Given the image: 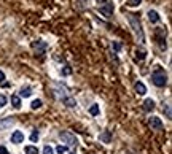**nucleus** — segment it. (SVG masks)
I'll list each match as a JSON object with an SVG mask.
<instances>
[{
    "label": "nucleus",
    "instance_id": "obj_1",
    "mask_svg": "<svg viewBox=\"0 0 172 154\" xmlns=\"http://www.w3.org/2000/svg\"><path fill=\"white\" fill-rule=\"evenodd\" d=\"M126 16H128V21H129L131 27H132V30L136 34L137 41L139 43H145V35H143V30H142V24H140L139 14H136V13H126Z\"/></svg>",
    "mask_w": 172,
    "mask_h": 154
},
{
    "label": "nucleus",
    "instance_id": "obj_2",
    "mask_svg": "<svg viewBox=\"0 0 172 154\" xmlns=\"http://www.w3.org/2000/svg\"><path fill=\"white\" fill-rule=\"evenodd\" d=\"M152 81H153V84H155V86H158V88H163V86H166V83H167L166 72H164L163 68H158V70H155V72L152 73Z\"/></svg>",
    "mask_w": 172,
    "mask_h": 154
},
{
    "label": "nucleus",
    "instance_id": "obj_3",
    "mask_svg": "<svg viewBox=\"0 0 172 154\" xmlns=\"http://www.w3.org/2000/svg\"><path fill=\"white\" fill-rule=\"evenodd\" d=\"M97 8L105 18H110L113 13V2L112 0H97Z\"/></svg>",
    "mask_w": 172,
    "mask_h": 154
},
{
    "label": "nucleus",
    "instance_id": "obj_4",
    "mask_svg": "<svg viewBox=\"0 0 172 154\" xmlns=\"http://www.w3.org/2000/svg\"><path fill=\"white\" fill-rule=\"evenodd\" d=\"M59 138L62 140V143H65V145H69V146H77V143H78L77 137L73 135L72 132H69V130L61 132V134H59Z\"/></svg>",
    "mask_w": 172,
    "mask_h": 154
},
{
    "label": "nucleus",
    "instance_id": "obj_5",
    "mask_svg": "<svg viewBox=\"0 0 172 154\" xmlns=\"http://www.w3.org/2000/svg\"><path fill=\"white\" fill-rule=\"evenodd\" d=\"M155 37H156V40H158L159 48H161V49H166V30H164L163 27H158V29L155 30Z\"/></svg>",
    "mask_w": 172,
    "mask_h": 154
},
{
    "label": "nucleus",
    "instance_id": "obj_6",
    "mask_svg": "<svg viewBox=\"0 0 172 154\" xmlns=\"http://www.w3.org/2000/svg\"><path fill=\"white\" fill-rule=\"evenodd\" d=\"M46 43L45 41H42V40H37V41H34L32 43V48H34V51H35V54H38V56H42L45 51H46Z\"/></svg>",
    "mask_w": 172,
    "mask_h": 154
},
{
    "label": "nucleus",
    "instance_id": "obj_7",
    "mask_svg": "<svg viewBox=\"0 0 172 154\" xmlns=\"http://www.w3.org/2000/svg\"><path fill=\"white\" fill-rule=\"evenodd\" d=\"M148 122H150L152 130H161V129H163V121H161L159 118H156V116H152Z\"/></svg>",
    "mask_w": 172,
    "mask_h": 154
},
{
    "label": "nucleus",
    "instance_id": "obj_8",
    "mask_svg": "<svg viewBox=\"0 0 172 154\" xmlns=\"http://www.w3.org/2000/svg\"><path fill=\"white\" fill-rule=\"evenodd\" d=\"M13 124H14V119H11V118H3V119H0V130L10 129Z\"/></svg>",
    "mask_w": 172,
    "mask_h": 154
},
{
    "label": "nucleus",
    "instance_id": "obj_9",
    "mask_svg": "<svg viewBox=\"0 0 172 154\" xmlns=\"http://www.w3.org/2000/svg\"><path fill=\"white\" fill-rule=\"evenodd\" d=\"M24 141V134L21 132V130H14L13 132V135H11V143H22Z\"/></svg>",
    "mask_w": 172,
    "mask_h": 154
},
{
    "label": "nucleus",
    "instance_id": "obj_10",
    "mask_svg": "<svg viewBox=\"0 0 172 154\" xmlns=\"http://www.w3.org/2000/svg\"><path fill=\"white\" fill-rule=\"evenodd\" d=\"M143 110H145V111H152V110H155V102H153L152 98H147V100L143 102Z\"/></svg>",
    "mask_w": 172,
    "mask_h": 154
},
{
    "label": "nucleus",
    "instance_id": "obj_11",
    "mask_svg": "<svg viewBox=\"0 0 172 154\" xmlns=\"http://www.w3.org/2000/svg\"><path fill=\"white\" fill-rule=\"evenodd\" d=\"M134 88H136V92H137L139 95H143V94L147 92V88H145V84H143V83H140V81H137Z\"/></svg>",
    "mask_w": 172,
    "mask_h": 154
},
{
    "label": "nucleus",
    "instance_id": "obj_12",
    "mask_svg": "<svg viewBox=\"0 0 172 154\" xmlns=\"http://www.w3.org/2000/svg\"><path fill=\"white\" fill-rule=\"evenodd\" d=\"M99 140H101V141H104V143H110V140H112V135H110V132H108V130L102 132V134L99 135Z\"/></svg>",
    "mask_w": 172,
    "mask_h": 154
},
{
    "label": "nucleus",
    "instance_id": "obj_13",
    "mask_svg": "<svg viewBox=\"0 0 172 154\" xmlns=\"http://www.w3.org/2000/svg\"><path fill=\"white\" fill-rule=\"evenodd\" d=\"M148 19H150V22H158L159 21V14L155 10H150L148 11Z\"/></svg>",
    "mask_w": 172,
    "mask_h": 154
},
{
    "label": "nucleus",
    "instance_id": "obj_14",
    "mask_svg": "<svg viewBox=\"0 0 172 154\" xmlns=\"http://www.w3.org/2000/svg\"><path fill=\"white\" fill-rule=\"evenodd\" d=\"M64 100V104L69 107V108H73L77 105V102H75V98H72V97H65V98H62Z\"/></svg>",
    "mask_w": 172,
    "mask_h": 154
},
{
    "label": "nucleus",
    "instance_id": "obj_15",
    "mask_svg": "<svg viewBox=\"0 0 172 154\" xmlns=\"http://www.w3.org/2000/svg\"><path fill=\"white\" fill-rule=\"evenodd\" d=\"M11 104L14 108H21V98L18 95H11Z\"/></svg>",
    "mask_w": 172,
    "mask_h": 154
},
{
    "label": "nucleus",
    "instance_id": "obj_16",
    "mask_svg": "<svg viewBox=\"0 0 172 154\" xmlns=\"http://www.w3.org/2000/svg\"><path fill=\"white\" fill-rule=\"evenodd\" d=\"M19 94H21V97H31L32 95V89L31 88H22Z\"/></svg>",
    "mask_w": 172,
    "mask_h": 154
},
{
    "label": "nucleus",
    "instance_id": "obj_17",
    "mask_svg": "<svg viewBox=\"0 0 172 154\" xmlns=\"http://www.w3.org/2000/svg\"><path fill=\"white\" fill-rule=\"evenodd\" d=\"M26 154H38L37 146H26Z\"/></svg>",
    "mask_w": 172,
    "mask_h": 154
},
{
    "label": "nucleus",
    "instance_id": "obj_18",
    "mask_svg": "<svg viewBox=\"0 0 172 154\" xmlns=\"http://www.w3.org/2000/svg\"><path fill=\"white\" fill-rule=\"evenodd\" d=\"M40 107H42V100H38V98L34 100L32 104H31V108H32V110H37V108H40Z\"/></svg>",
    "mask_w": 172,
    "mask_h": 154
},
{
    "label": "nucleus",
    "instance_id": "obj_19",
    "mask_svg": "<svg viewBox=\"0 0 172 154\" xmlns=\"http://www.w3.org/2000/svg\"><path fill=\"white\" fill-rule=\"evenodd\" d=\"M89 113H91L92 116H97V114H99V107H97V105H92V107L89 108Z\"/></svg>",
    "mask_w": 172,
    "mask_h": 154
},
{
    "label": "nucleus",
    "instance_id": "obj_20",
    "mask_svg": "<svg viewBox=\"0 0 172 154\" xmlns=\"http://www.w3.org/2000/svg\"><path fill=\"white\" fill-rule=\"evenodd\" d=\"M136 57H137L139 61H143V59H145V51H139V49H137V53H136Z\"/></svg>",
    "mask_w": 172,
    "mask_h": 154
},
{
    "label": "nucleus",
    "instance_id": "obj_21",
    "mask_svg": "<svg viewBox=\"0 0 172 154\" xmlns=\"http://www.w3.org/2000/svg\"><path fill=\"white\" fill-rule=\"evenodd\" d=\"M38 137H40V135H38V132H37V130H34V132L31 134V141H34V143H35V141H38Z\"/></svg>",
    "mask_w": 172,
    "mask_h": 154
},
{
    "label": "nucleus",
    "instance_id": "obj_22",
    "mask_svg": "<svg viewBox=\"0 0 172 154\" xmlns=\"http://www.w3.org/2000/svg\"><path fill=\"white\" fill-rule=\"evenodd\" d=\"M164 113H166V118H172V114H170V105H164Z\"/></svg>",
    "mask_w": 172,
    "mask_h": 154
},
{
    "label": "nucleus",
    "instance_id": "obj_23",
    "mask_svg": "<svg viewBox=\"0 0 172 154\" xmlns=\"http://www.w3.org/2000/svg\"><path fill=\"white\" fill-rule=\"evenodd\" d=\"M56 151H58L59 154H65V152H67V146H62V145H59V146L56 148Z\"/></svg>",
    "mask_w": 172,
    "mask_h": 154
},
{
    "label": "nucleus",
    "instance_id": "obj_24",
    "mask_svg": "<svg viewBox=\"0 0 172 154\" xmlns=\"http://www.w3.org/2000/svg\"><path fill=\"white\" fill-rule=\"evenodd\" d=\"M43 154H54V151H53L51 146H48V145H46V146L43 148Z\"/></svg>",
    "mask_w": 172,
    "mask_h": 154
},
{
    "label": "nucleus",
    "instance_id": "obj_25",
    "mask_svg": "<svg viewBox=\"0 0 172 154\" xmlns=\"http://www.w3.org/2000/svg\"><path fill=\"white\" fill-rule=\"evenodd\" d=\"M7 105V97L5 95H0V108H3Z\"/></svg>",
    "mask_w": 172,
    "mask_h": 154
},
{
    "label": "nucleus",
    "instance_id": "obj_26",
    "mask_svg": "<svg viewBox=\"0 0 172 154\" xmlns=\"http://www.w3.org/2000/svg\"><path fill=\"white\" fill-rule=\"evenodd\" d=\"M140 2H142V0H129L128 5H131V7H137V5H140Z\"/></svg>",
    "mask_w": 172,
    "mask_h": 154
},
{
    "label": "nucleus",
    "instance_id": "obj_27",
    "mask_svg": "<svg viewBox=\"0 0 172 154\" xmlns=\"http://www.w3.org/2000/svg\"><path fill=\"white\" fill-rule=\"evenodd\" d=\"M113 49H115V53H118V51L121 49V43H118V41H115V43H113Z\"/></svg>",
    "mask_w": 172,
    "mask_h": 154
},
{
    "label": "nucleus",
    "instance_id": "obj_28",
    "mask_svg": "<svg viewBox=\"0 0 172 154\" xmlns=\"http://www.w3.org/2000/svg\"><path fill=\"white\" fill-rule=\"evenodd\" d=\"M70 72H72V70H70V67H64V70H62V75H65V76H67V75H70Z\"/></svg>",
    "mask_w": 172,
    "mask_h": 154
},
{
    "label": "nucleus",
    "instance_id": "obj_29",
    "mask_svg": "<svg viewBox=\"0 0 172 154\" xmlns=\"http://www.w3.org/2000/svg\"><path fill=\"white\" fill-rule=\"evenodd\" d=\"M3 81H5V73L0 70V84H3Z\"/></svg>",
    "mask_w": 172,
    "mask_h": 154
},
{
    "label": "nucleus",
    "instance_id": "obj_30",
    "mask_svg": "<svg viewBox=\"0 0 172 154\" xmlns=\"http://www.w3.org/2000/svg\"><path fill=\"white\" fill-rule=\"evenodd\" d=\"M0 154H8V151H7L5 146H0Z\"/></svg>",
    "mask_w": 172,
    "mask_h": 154
},
{
    "label": "nucleus",
    "instance_id": "obj_31",
    "mask_svg": "<svg viewBox=\"0 0 172 154\" xmlns=\"http://www.w3.org/2000/svg\"><path fill=\"white\" fill-rule=\"evenodd\" d=\"M70 154H75V152H70Z\"/></svg>",
    "mask_w": 172,
    "mask_h": 154
}]
</instances>
